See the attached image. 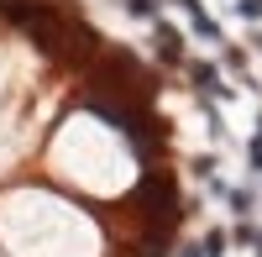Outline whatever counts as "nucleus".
<instances>
[]
</instances>
